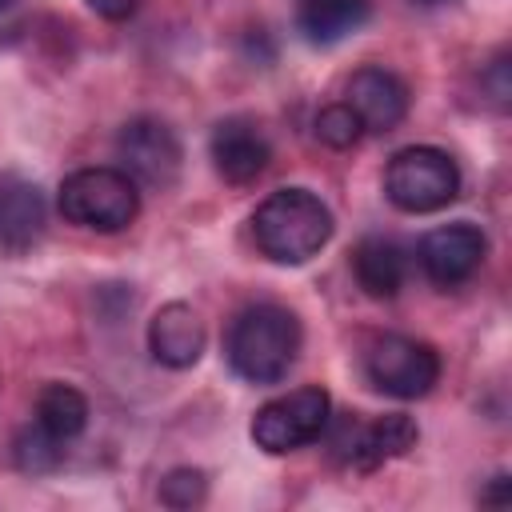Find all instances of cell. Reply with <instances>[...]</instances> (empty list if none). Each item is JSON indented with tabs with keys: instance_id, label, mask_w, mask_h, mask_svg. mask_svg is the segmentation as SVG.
<instances>
[{
	"instance_id": "6da1fadb",
	"label": "cell",
	"mask_w": 512,
	"mask_h": 512,
	"mask_svg": "<svg viewBox=\"0 0 512 512\" xmlns=\"http://www.w3.org/2000/svg\"><path fill=\"white\" fill-rule=\"evenodd\" d=\"M332 232V208L308 188H276L252 212V240L272 264H308Z\"/></svg>"
},
{
	"instance_id": "7a4b0ae2",
	"label": "cell",
	"mask_w": 512,
	"mask_h": 512,
	"mask_svg": "<svg viewBox=\"0 0 512 512\" xmlns=\"http://www.w3.org/2000/svg\"><path fill=\"white\" fill-rule=\"evenodd\" d=\"M300 320L280 304H248L224 340L232 372L248 384H280L300 356Z\"/></svg>"
},
{
	"instance_id": "3957f363",
	"label": "cell",
	"mask_w": 512,
	"mask_h": 512,
	"mask_svg": "<svg viewBox=\"0 0 512 512\" xmlns=\"http://www.w3.org/2000/svg\"><path fill=\"white\" fill-rule=\"evenodd\" d=\"M56 208L68 224H80L88 232H120L136 220L140 192L124 168L92 164V168H76L60 180Z\"/></svg>"
},
{
	"instance_id": "277c9868",
	"label": "cell",
	"mask_w": 512,
	"mask_h": 512,
	"mask_svg": "<svg viewBox=\"0 0 512 512\" xmlns=\"http://www.w3.org/2000/svg\"><path fill=\"white\" fill-rule=\"evenodd\" d=\"M384 196L408 216H428L460 196V168L444 148L408 144L384 168Z\"/></svg>"
},
{
	"instance_id": "5b68a950",
	"label": "cell",
	"mask_w": 512,
	"mask_h": 512,
	"mask_svg": "<svg viewBox=\"0 0 512 512\" xmlns=\"http://www.w3.org/2000/svg\"><path fill=\"white\" fill-rule=\"evenodd\" d=\"M364 376L376 392L396 400H420L440 380V356L432 344L400 332H384L364 352Z\"/></svg>"
},
{
	"instance_id": "8992f818",
	"label": "cell",
	"mask_w": 512,
	"mask_h": 512,
	"mask_svg": "<svg viewBox=\"0 0 512 512\" xmlns=\"http://www.w3.org/2000/svg\"><path fill=\"white\" fill-rule=\"evenodd\" d=\"M328 416H332L328 392L316 388V384H304V388H292V392L268 400L252 416L248 432H252L256 448H264L272 456H284V452H296V448L312 444L328 428Z\"/></svg>"
},
{
	"instance_id": "52a82bcc",
	"label": "cell",
	"mask_w": 512,
	"mask_h": 512,
	"mask_svg": "<svg viewBox=\"0 0 512 512\" xmlns=\"http://www.w3.org/2000/svg\"><path fill=\"white\" fill-rule=\"evenodd\" d=\"M116 156L124 172L148 188H172L184 164L176 132L156 116H136L116 132Z\"/></svg>"
},
{
	"instance_id": "ba28073f",
	"label": "cell",
	"mask_w": 512,
	"mask_h": 512,
	"mask_svg": "<svg viewBox=\"0 0 512 512\" xmlns=\"http://www.w3.org/2000/svg\"><path fill=\"white\" fill-rule=\"evenodd\" d=\"M420 440V428L412 416L404 412H388V416H376L368 424H344V432L336 436V452L348 468L356 472H372L396 456H404L408 448H416Z\"/></svg>"
},
{
	"instance_id": "9c48e42d",
	"label": "cell",
	"mask_w": 512,
	"mask_h": 512,
	"mask_svg": "<svg viewBox=\"0 0 512 512\" xmlns=\"http://www.w3.org/2000/svg\"><path fill=\"white\" fill-rule=\"evenodd\" d=\"M484 252H488L484 232L468 220H456V224L432 228L420 240V268L436 288H456L480 268Z\"/></svg>"
},
{
	"instance_id": "30bf717a",
	"label": "cell",
	"mask_w": 512,
	"mask_h": 512,
	"mask_svg": "<svg viewBox=\"0 0 512 512\" xmlns=\"http://www.w3.org/2000/svg\"><path fill=\"white\" fill-rule=\"evenodd\" d=\"M344 104L356 112L364 132L384 136L408 116V84L396 72L380 68V64H364V68L352 72Z\"/></svg>"
},
{
	"instance_id": "8fae6325",
	"label": "cell",
	"mask_w": 512,
	"mask_h": 512,
	"mask_svg": "<svg viewBox=\"0 0 512 512\" xmlns=\"http://www.w3.org/2000/svg\"><path fill=\"white\" fill-rule=\"evenodd\" d=\"M208 156L216 164V172L228 180V184H252L256 176H264L268 160H272V144L268 136L244 120V116H228L212 128L208 136Z\"/></svg>"
},
{
	"instance_id": "7c38bea8",
	"label": "cell",
	"mask_w": 512,
	"mask_h": 512,
	"mask_svg": "<svg viewBox=\"0 0 512 512\" xmlns=\"http://www.w3.org/2000/svg\"><path fill=\"white\" fill-rule=\"evenodd\" d=\"M204 344H208L204 320L184 300H172V304L156 308V316L148 320V352L164 368H176V372L192 368L204 356Z\"/></svg>"
},
{
	"instance_id": "4fadbf2b",
	"label": "cell",
	"mask_w": 512,
	"mask_h": 512,
	"mask_svg": "<svg viewBox=\"0 0 512 512\" xmlns=\"http://www.w3.org/2000/svg\"><path fill=\"white\" fill-rule=\"evenodd\" d=\"M48 208L36 184L0 172V248L4 252H24L44 236Z\"/></svg>"
},
{
	"instance_id": "5bb4252c",
	"label": "cell",
	"mask_w": 512,
	"mask_h": 512,
	"mask_svg": "<svg viewBox=\"0 0 512 512\" xmlns=\"http://www.w3.org/2000/svg\"><path fill=\"white\" fill-rule=\"evenodd\" d=\"M352 272H356V284L372 300H392L404 284V248L396 240L368 236L352 252Z\"/></svg>"
},
{
	"instance_id": "9a60e30c",
	"label": "cell",
	"mask_w": 512,
	"mask_h": 512,
	"mask_svg": "<svg viewBox=\"0 0 512 512\" xmlns=\"http://www.w3.org/2000/svg\"><path fill=\"white\" fill-rule=\"evenodd\" d=\"M368 0H296V28L308 44H340L368 20Z\"/></svg>"
},
{
	"instance_id": "2e32d148",
	"label": "cell",
	"mask_w": 512,
	"mask_h": 512,
	"mask_svg": "<svg viewBox=\"0 0 512 512\" xmlns=\"http://www.w3.org/2000/svg\"><path fill=\"white\" fill-rule=\"evenodd\" d=\"M88 400L80 388L72 384H44L40 396H36V424L44 432H52L56 440H76L84 428H88Z\"/></svg>"
},
{
	"instance_id": "e0dca14e",
	"label": "cell",
	"mask_w": 512,
	"mask_h": 512,
	"mask_svg": "<svg viewBox=\"0 0 512 512\" xmlns=\"http://www.w3.org/2000/svg\"><path fill=\"white\" fill-rule=\"evenodd\" d=\"M12 460L20 472L28 476H44V472H56L60 460H64V440H56L52 432H44L40 424L24 428L16 440H12Z\"/></svg>"
},
{
	"instance_id": "ac0fdd59",
	"label": "cell",
	"mask_w": 512,
	"mask_h": 512,
	"mask_svg": "<svg viewBox=\"0 0 512 512\" xmlns=\"http://www.w3.org/2000/svg\"><path fill=\"white\" fill-rule=\"evenodd\" d=\"M312 128H316V140L328 144V148H336V152L356 148V140L364 136V128H360V120H356V112H352L348 104H328V108H320L316 120H312Z\"/></svg>"
},
{
	"instance_id": "d6986e66",
	"label": "cell",
	"mask_w": 512,
	"mask_h": 512,
	"mask_svg": "<svg viewBox=\"0 0 512 512\" xmlns=\"http://www.w3.org/2000/svg\"><path fill=\"white\" fill-rule=\"evenodd\" d=\"M208 496V476L200 468H172L160 480V504L168 508H196Z\"/></svg>"
},
{
	"instance_id": "ffe728a7",
	"label": "cell",
	"mask_w": 512,
	"mask_h": 512,
	"mask_svg": "<svg viewBox=\"0 0 512 512\" xmlns=\"http://www.w3.org/2000/svg\"><path fill=\"white\" fill-rule=\"evenodd\" d=\"M96 16H104V20H128L136 8H140V0H84Z\"/></svg>"
},
{
	"instance_id": "44dd1931",
	"label": "cell",
	"mask_w": 512,
	"mask_h": 512,
	"mask_svg": "<svg viewBox=\"0 0 512 512\" xmlns=\"http://www.w3.org/2000/svg\"><path fill=\"white\" fill-rule=\"evenodd\" d=\"M508 500H512V480H508V472H496L492 484H488V492H480V504H488V508H504Z\"/></svg>"
},
{
	"instance_id": "7402d4cb",
	"label": "cell",
	"mask_w": 512,
	"mask_h": 512,
	"mask_svg": "<svg viewBox=\"0 0 512 512\" xmlns=\"http://www.w3.org/2000/svg\"><path fill=\"white\" fill-rule=\"evenodd\" d=\"M504 72H508V60L500 56V60L492 64V72H488V84H492V100H496L500 108L508 104V76H504Z\"/></svg>"
},
{
	"instance_id": "603a6c76",
	"label": "cell",
	"mask_w": 512,
	"mask_h": 512,
	"mask_svg": "<svg viewBox=\"0 0 512 512\" xmlns=\"http://www.w3.org/2000/svg\"><path fill=\"white\" fill-rule=\"evenodd\" d=\"M20 16V0H0V32H12Z\"/></svg>"
},
{
	"instance_id": "cb8c5ba5",
	"label": "cell",
	"mask_w": 512,
	"mask_h": 512,
	"mask_svg": "<svg viewBox=\"0 0 512 512\" xmlns=\"http://www.w3.org/2000/svg\"><path fill=\"white\" fill-rule=\"evenodd\" d=\"M416 4H436V0H416Z\"/></svg>"
}]
</instances>
